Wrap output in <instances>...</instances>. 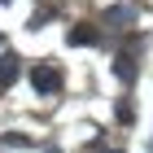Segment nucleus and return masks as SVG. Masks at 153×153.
I'll list each match as a JSON object with an SVG mask.
<instances>
[{
	"label": "nucleus",
	"mask_w": 153,
	"mask_h": 153,
	"mask_svg": "<svg viewBox=\"0 0 153 153\" xmlns=\"http://www.w3.org/2000/svg\"><path fill=\"white\" fill-rule=\"evenodd\" d=\"M31 88H35L39 96H53V92L61 88V70H57V66H48V61H39L35 70H31Z\"/></svg>",
	"instance_id": "f257e3e1"
},
{
	"label": "nucleus",
	"mask_w": 153,
	"mask_h": 153,
	"mask_svg": "<svg viewBox=\"0 0 153 153\" xmlns=\"http://www.w3.org/2000/svg\"><path fill=\"white\" fill-rule=\"evenodd\" d=\"M18 74H22L18 57H13V53H4V61H0V88H9V83H18Z\"/></svg>",
	"instance_id": "f03ea898"
},
{
	"label": "nucleus",
	"mask_w": 153,
	"mask_h": 153,
	"mask_svg": "<svg viewBox=\"0 0 153 153\" xmlns=\"http://www.w3.org/2000/svg\"><path fill=\"white\" fill-rule=\"evenodd\" d=\"M70 44H96V39H101V31H96V26H70Z\"/></svg>",
	"instance_id": "7ed1b4c3"
},
{
	"label": "nucleus",
	"mask_w": 153,
	"mask_h": 153,
	"mask_svg": "<svg viewBox=\"0 0 153 153\" xmlns=\"http://www.w3.org/2000/svg\"><path fill=\"white\" fill-rule=\"evenodd\" d=\"M114 70H118V79H123V83H131V79H136V61H131L127 53H123V57H118V66H114Z\"/></svg>",
	"instance_id": "20e7f679"
},
{
	"label": "nucleus",
	"mask_w": 153,
	"mask_h": 153,
	"mask_svg": "<svg viewBox=\"0 0 153 153\" xmlns=\"http://www.w3.org/2000/svg\"><path fill=\"white\" fill-rule=\"evenodd\" d=\"M109 22H131V4H114L109 9Z\"/></svg>",
	"instance_id": "39448f33"
}]
</instances>
